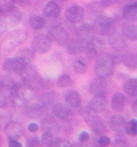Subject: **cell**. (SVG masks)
Masks as SVG:
<instances>
[{
    "label": "cell",
    "mask_w": 137,
    "mask_h": 147,
    "mask_svg": "<svg viewBox=\"0 0 137 147\" xmlns=\"http://www.w3.org/2000/svg\"><path fill=\"white\" fill-rule=\"evenodd\" d=\"M94 70L97 77L106 79L110 77L114 72V61L112 56L106 53H101L95 58Z\"/></svg>",
    "instance_id": "obj_1"
},
{
    "label": "cell",
    "mask_w": 137,
    "mask_h": 147,
    "mask_svg": "<svg viewBox=\"0 0 137 147\" xmlns=\"http://www.w3.org/2000/svg\"><path fill=\"white\" fill-rule=\"evenodd\" d=\"M12 101L16 105H23L29 102L34 96V91L27 84H15L10 90Z\"/></svg>",
    "instance_id": "obj_2"
},
{
    "label": "cell",
    "mask_w": 137,
    "mask_h": 147,
    "mask_svg": "<svg viewBox=\"0 0 137 147\" xmlns=\"http://www.w3.org/2000/svg\"><path fill=\"white\" fill-rule=\"evenodd\" d=\"M28 34L26 31L23 29H16L7 36L4 42H3V48L6 52H11L18 46H20L26 41Z\"/></svg>",
    "instance_id": "obj_3"
},
{
    "label": "cell",
    "mask_w": 137,
    "mask_h": 147,
    "mask_svg": "<svg viewBox=\"0 0 137 147\" xmlns=\"http://www.w3.org/2000/svg\"><path fill=\"white\" fill-rule=\"evenodd\" d=\"M115 26L114 19L110 17L99 16L94 20L92 26L95 33L100 36H109L113 33V28Z\"/></svg>",
    "instance_id": "obj_4"
},
{
    "label": "cell",
    "mask_w": 137,
    "mask_h": 147,
    "mask_svg": "<svg viewBox=\"0 0 137 147\" xmlns=\"http://www.w3.org/2000/svg\"><path fill=\"white\" fill-rule=\"evenodd\" d=\"M51 42L52 40L49 38L48 35L39 34L35 36L33 40H32V49L35 52L43 55V53L49 52V49L51 48Z\"/></svg>",
    "instance_id": "obj_5"
},
{
    "label": "cell",
    "mask_w": 137,
    "mask_h": 147,
    "mask_svg": "<svg viewBox=\"0 0 137 147\" xmlns=\"http://www.w3.org/2000/svg\"><path fill=\"white\" fill-rule=\"evenodd\" d=\"M91 113H92L91 111L86 112V113L83 114L84 119L86 120V122H87L90 125H91V128L95 132L96 134L104 135L107 130L106 125V124H104V120L98 116L93 115V114H92Z\"/></svg>",
    "instance_id": "obj_6"
},
{
    "label": "cell",
    "mask_w": 137,
    "mask_h": 147,
    "mask_svg": "<svg viewBox=\"0 0 137 147\" xmlns=\"http://www.w3.org/2000/svg\"><path fill=\"white\" fill-rule=\"evenodd\" d=\"M48 36L52 41L56 42L60 46H63L67 44L69 40V35L67 31L59 26H53L49 29Z\"/></svg>",
    "instance_id": "obj_7"
},
{
    "label": "cell",
    "mask_w": 137,
    "mask_h": 147,
    "mask_svg": "<svg viewBox=\"0 0 137 147\" xmlns=\"http://www.w3.org/2000/svg\"><path fill=\"white\" fill-rule=\"evenodd\" d=\"M65 19L71 24H78L82 22L85 16V10L83 7L79 5H73L69 7L64 13Z\"/></svg>",
    "instance_id": "obj_8"
},
{
    "label": "cell",
    "mask_w": 137,
    "mask_h": 147,
    "mask_svg": "<svg viewBox=\"0 0 137 147\" xmlns=\"http://www.w3.org/2000/svg\"><path fill=\"white\" fill-rule=\"evenodd\" d=\"M107 89V82L104 78L96 77L90 84V91L94 96H106Z\"/></svg>",
    "instance_id": "obj_9"
},
{
    "label": "cell",
    "mask_w": 137,
    "mask_h": 147,
    "mask_svg": "<svg viewBox=\"0 0 137 147\" xmlns=\"http://www.w3.org/2000/svg\"><path fill=\"white\" fill-rule=\"evenodd\" d=\"M26 64L17 56L14 58H8L3 64V69L9 74H20Z\"/></svg>",
    "instance_id": "obj_10"
},
{
    "label": "cell",
    "mask_w": 137,
    "mask_h": 147,
    "mask_svg": "<svg viewBox=\"0 0 137 147\" xmlns=\"http://www.w3.org/2000/svg\"><path fill=\"white\" fill-rule=\"evenodd\" d=\"M94 34H95V31L93 29V26L89 24H82L77 29L78 38L84 45L89 43V42H91L92 39L95 38Z\"/></svg>",
    "instance_id": "obj_11"
},
{
    "label": "cell",
    "mask_w": 137,
    "mask_h": 147,
    "mask_svg": "<svg viewBox=\"0 0 137 147\" xmlns=\"http://www.w3.org/2000/svg\"><path fill=\"white\" fill-rule=\"evenodd\" d=\"M4 132L9 140H18L23 134V127L19 122L10 121L5 125Z\"/></svg>",
    "instance_id": "obj_12"
},
{
    "label": "cell",
    "mask_w": 137,
    "mask_h": 147,
    "mask_svg": "<svg viewBox=\"0 0 137 147\" xmlns=\"http://www.w3.org/2000/svg\"><path fill=\"white\" fill-rule=\"evenodd\" d=\"M19 75L21 76V81L24 84H27V82H33L37 80L38 77V72L37 67L34 65H32V64L28 63L24 66Z\"/></svg>",
    "instance_id": "obj_13"
},
{
    "label": "cell",
    "mask_w": 137,
    "mask_h": 147,
    "mask_svg": "<svg viewBox=\"0 0 137 147\" xmlns=\"http://www.w3.org/2000/svg\"><path fill=\"white\" fill-rule=\"evenodd\" d=\"M46 107L42 103H33L25 108V114L30 119H39L45 113Z\"/></svg>",
    "instance_id": "obj_14"
},
{
    "label": "cell",
    "mask_w": 137,
    "mask_h": 147,
    "mask_svg": "<svg viewBox=\"0 0 137 147\" xmlns=\"http://www.w3.org/2000/svg\"><path fill=\"white\" fill-rule=\"evenodd\" d=\"M4 15H5V20L7 24H12V26H16V24H19L21 20V10L14 5H11L5 10Z\"/></svg>",
    "instance_id": "obj_15"
},
{
    "label": "cell",
    "mask_w": 137,
    "mask_h": 147,
    "mask_svg": "<svg viewBox=\"0 0 137 147\" xmlns=\"http://www.w3.org/2000/svg\"><path fill=\"white\" fill-rule=\"evenodd\" d=\"M53 113L58 119L66 121V120H69V118L71 117L72 111L67 104L56 103L55 105L53 106Z\"/></svg>",
    "instance_id": "obj_16"
},
{
    "label": "cell",
    "mask_w": 137,
    "mask_h": 147,
    "mask_svg": "<svg viewBox=\"0 0 137 147\" xmlns=\"http://www.w3.org/2000/svg\"><path fill=\"white\" fill-rule=\"evenodd\" d=\"M108 42H109L111 48L117 52H121L126 47V41L124 37L121 34L117 33V32H113L112 34L109 35Z\"/></svg>",
    "instance_id": "obj_17"
},
{
    "label": "cell",
    "mask_w": 137,
    "mask_h": 147,
    "mask_svg": "<svg viewBox=\"0 0 137 147\" xmlns=\"http://www.w3.org/2000/svg\"><path fill=\"white\" fill-rule=\"evenodd\" d=\"M106 96H94L90 102V111L93 113H103L106 109Z\"/></svg>",
    "instance_id": "obj_18"
},
{
    "label": "cell",
    "mask_w": 137,
    "mask_h": 147,
    "mask_svg": "<svg viewBox=\"0 0 137 147\" xmlns=\"http://www.w3.org/2000/svg\"><path fill=\"white\" fill-rule=\"evenodd\" d=\"M122 18L128 22H136L137 21V1H134L130 5H126L122 9Z\"/></svg>",
    "instance_id": "obj_19"
},
{
    "label": "cell",
    "mask_w": 137,
    "mask_h": 147,
    "mask_svg": "<svg viewBox=\"0 0 137 147\" xmlns=\"http://www.w3.org/2000/svg\"><path fill=\"white\" fill-rule=\"evenodd\" d=\"M127 122L124 119L123 116L120 114H114L109 119V127L111 129L116 132H122L125 130V127Z\"/></svg>",
    "instance_id": "obj_20"
},
{
    "label": "cell",
    "mask_w": 137,
    "mask_h": 147,
    "mask_svg": "<svg viewBox=\"0 0 137 147\" xmlns=\"http://www.w3.org/2000/svg\"><path fill=\"white\" fill-rule=\"evenodd\" d=\"M64 100L70 108H78L81 104V96L79 93L75 90H69L64 96Z\"/></svg>",
    "instance_id": "obj_21"
},
{
    "label": "cell",
    "mask_w": 137,
    "mask_h": 147,
    "mask_svg": "<svg viewBox=\"0 0 137 147\" xmlns=\"http://www.w3.org/2000/svg\"><path fill=\"white\" fill-rule=\"evenodd\" d=\"M67 52L71 55H78L84 51V44L78 38H71L67 42Z\"/></svg>",
    "instance_id": "obj_22"
},
{
    "label": "cell",
    "mask_w": 137,
    "mask_h": 147,
    "mask_svg": "<svg viewBox=\"0 0 137 147\" xmlns=\"http://www.w3.org/2000/svg\"><path fill=\"white\" fill-rule=\"evenodd\" d=\"M122 35L132 41L137 40V26L135 24L127 22L123 24L121 28Z\"/></svg>",
    "instance_id": "obj_23"
},
{
    "label": "cell",
    "mask_w": 137,
    "mask_h": 147,
    "mask_svg": "<svg viewBox=\"0 0 137 147\" xmlns=\"http://www.w3.org/2000/svg\"><path fill=\"white\" fill-rule=\"evenodd\" d=\"M126 102V98L124 94L120 92H117L112 96L111 98V107L115 112H121L124 109Z\"/></svg>",
    "instance_id": "obj_24"
},
{
    "label": "cell",
    "mask_w": 137,
    "mask_h": 147,
    "mask_svg": "<svg viewBox=\"0 0 137 147\" xmlns=\"http://www.w3.org/2000/svg\"><path fill=\"white\" fill-rule=\"evenodd\" d=\"M44 14L49 18H57L61 14L60 6L54 1L48 2L44 7Z\"/></svg>",
    "instance_id": "obj_25"
},
{
    "label": "cell",
    "mask_w": 137,
    "mask_h": 147,
    "mask_svg": "<svg viewBox=\"0 0 137 147\" xmlns=\"http://www.w3.org/2000/svg\"><path fill=\"white\" fill-rule=\"evenodd\" d=\"M41 128L43 132H49V133L53 134L58 129V125L56 122L54 121L51 117H45L41 122Z\"/></svg>",
    "instance_id": "obj_26"
},
{
    "label": "cell",
    "mask_w": 137,
    "mask_h": 147,
    "mask_svg": "<svg viewBox=\"0 0 137 147\" xmlns=\"http://www.w3.org/2000/svg\"><path fill=\"white\" fill-rule=\"evenodd\" d=\"M122 63L130 69H137V53L129 52L123 55V61Z\"/></svg>",
    "instance_id": "obj_27"
},
{
    "label": "cell",
    "mask_w": 137,
    "mask_h": 147,
    "mask_svg": "<svg viewBox=\"0 0 137 147\" xmlns=\"http://www.w3.org/2000/svg\"><path fill=\"white\" fill-rule=\"evenodd\" d=\"M73 69L78 74H84L88 69V63L84 57H77L73 62Z\"/></svg>",
    "instance_id": "obj_28"
},
{
    "label": "cell",
    "mask_w": 137,
    "mask_h": 147,
    "mask_svg": "<svg viewBox=\"0 0 137 147\" xmlns=\"http://www.w3.org/2000/svg\"><path fill=\"white\" fill-rule=\"evenodd\" d=\"M123 89L128 96H137V78H132L126 81Z\"/></svg>",
    "instance_id": "obj_29"
},
{
    "label": "cell",
    "mask_w": 137,
    "mask_h": 147,
    "mask_svg": "<svg viewBox=\"0 0 137 147\" xmlns=\"http://www.w3.org/2000/svg\"><path fill=\"white\" fill-rule=\"evenodd\" d=\"M29 26L34 30H40L46 26L45 19L40 15H32L29 18Z\"/></svg>",
    "instance_id": "obj_30"
},
{
    "label": "cell",
    "mask_w": 137,
    "mask_h": 147,
    "mask_svg": "<svg viewBox=\"0 0 137 147\" xmlns=\"http://www.w3.org/2000/svg\"><path fill=\"white\" fill-rule=\"evenodd\" d=\"M17 57H19L23 61H24L25 63H30L32 60L34 59L35 57V51L33 49H29V48H24L21 49L18 52Z\"/></svg>",
    "instance_id": "obj_31"
},
{
    "label": "cell",
    "mask_w": 137,
    "mask_h": 147,
    "mask_svg": "<svg viewBox=\"0 0 137 147\" xmlns=\"http://www.w3.org/2000/svg\"><path fill=\"white\" fill-rule=\"evenodd\" d=\"M15 85L13 79L9 74L1 75L0 76V88L3 90H11L12 87Z\"/></svg>",
    "instance_id": "obj_32"
},
{
    "label": "cell",
    "mask_w": 137,
    "mask_h": 147,
    "mask_svg": "<svg viewBox=\"0 0 137 147\" xmlns=\"http://www.w3.org/2000/svg\"><path fill=\"white\" fill-rule=\"evenodd\" d=\"M41 103L46 106H49V105H53L54 102L57 100V98L55 96V93L53 92H47L45 94H43L41 96Z\"/></svg>",
    "instance_id": "obj_33"
},
{
    "label": "cell",
    "mask_w": 137,
    "mask_h": 147,
    "mask_svg": "<svg viewBox=\"0 0 137 147\" xmlns=\"http://www.w3.org/2000/svg\"><path fill=\"white\" fill-rule=\"evenodd\" d=\"M126 134H128L131 137H135L137 136V120L136 119H132L129 122H127L125 127Z\"/></svg>",
    "instance_id": "obj_34"
},
{
    "label": "cell",
    "mask_w": 137,
    "mask_h": 147,
    "mask_svg": "<svg viewBox=\"0 0 137 147\" xmlns=\"http://www.w3.org/2000/svg\"><path fill=\"white\" fill-rule=\"evenodd\" d=\"M87 9L91 14H92V15H97V17H99L100 14L103 12L104 7L99 2H92L87 6Z\"/></svg>",
    "instance_id": "obj_35"
},
{
    "label": "cell",
    "mask_w": 137,
    "mask_h": 147,
    "mask_svg": "<svg viewBox=\"0 0 137 147\" xmlns=\"http://www.w3.org/2000/svg\"><path fill=\"white\" fill-rule=\"evenodd\" d=\"M56 84L60 88H66L71 86L73 84V82H72V79L70 76H68V75H62V76L58 78Z\"/></svg>",
    "instance_id": "obj_36"
},
{
    "label": "cell",
    "mask_w": 137,
    "mask_h": 147,
    "mask_svg": "<svg viewBox=\"0 0 137 147\" xmlns=\"http://www.w3.org/2000/svg\"><path fill=\"white\" fill-rule=\"evenodd\" d=\"M49 147H73L67 140L63 138H55Z\"/></svg>",
    "instance_id": "obj_37"
},
{
    "label": "cell",
    "mask_w": 137,
    "mask_h": 147,
    "mask_svg": "<svg viewBox=\"0 0 137 147\" xmlns=\"http://www.w3.org/2000/svg\"><path fill=\"white\" fill-rule=\"evenodd\" d=\"M53 140H54L53 135L51 133H49V132H44V133H43V135H42V137H41V142H42V143H43V144L47 145L48 147L52 143Z\"/></svg>",
    "instance_id": "obj_38"
},
{
    "label": "cell",
    "mask_w": 137,
    "mask_h": 147,
    "mask_svg": "<svg viewBox=\"0 0 137 147\" xmlns=\"http://www.w3.org/2000/svg\"><path fill=\"white\" fill-rule=\"evenodd\" d=\"M97 142H98V144L100 146H102V147H107V146H109L111 144V140H110L109 137H107V136L102 135L98 139Z\"/></svg>",
    "instance_id": "obj_39"
},
{
    "label": "cell",
    "mask_w": 137,
    "mask_h": 147,
    "mask_svg": "<svg viewBox=\"0 0 137 147\" xmlns=\"http://www.w3.org/2000/svg\"><path fill=\"white\" fill-rule=\"evenodd\" d=\"M9 101V98L7 96L6 93L3 91V89L0 88V108H4L7 106Z\"/></svg>",
    "instance_id": "obj_40"
},
{
    "label": "cell",
    "mask_w": 137,
    "mask_h": 147,
    "mask_svg": "<svg viewBox=\"0 0 137 147\" xmlns=\"http://www.w3.org/2000/svg\"><path fill=\"white\" fill-rule=\"evenodd\" d=\"M27 147H40V142L37 138H30L27 141Z\"/></svg>",
    "instance_id": "obj_41"
},
{
    "label": "cell",
    "mask_w": 137,
    "mask_h": 147,
    "mask_svg": "<svg viewBox=\"0 0 137 147\" xmlns=\"http://www.w3.org/2000/svg\"><path fill=\"white\" fill-rule=\"evenodd\" d=\"M112 147H129L128 143L123 139H116L113 142Z\"/></svg>",
    "instance_id": "obj_42"
},
{
    "label": "cell",
    "mask_w": 137,
    "mask_h": 147,
    "mask_svg": "<svg viewBox=\"0 0 137 147\" xmlns=\"http://www.w3.org/2000/svg\"><path fill=\"white\" fill-rule=\"evenodd\" d=\"M78 140L79 142H80L81 143H85L90 141V134L88 133V132L86 131H82L80 134H79V137H78Z\"/></svg>",
    "instance_id": "obj_43"
},
{
    "label": "cell",
    "mask_w": 137,
    "mask_h": 147,
    "mask_svg": "<svg viewBox=\"0 0 137 147\" xmlns=\"http://www.w3.org/2000/svg\"><path fill=\"white\" fill-rule=\"evenodd\" d=\"M7 27H8V24H7L5 19H0V37L6 32Z\"/></svg>",
    "instance_id": "obj_44"
},
{
    "label": "cell",
    "mask_w": 137,
    "mask_h": 147,
    "mask_svg": "<svg viewBox=\"0 0 137 147\" xmlns=\"http://www.w3.org/2000/svg\"><path fill=\"white\" fill-rule=\"evenodd\" d=\"M112 56V59L114 61V64H120L123 61V55H120V53H115Z\"/></svg>",
    "instance_id": "obj_45"
},
{
    "label": "cell",
    "mask_w": 137,
    "mask_h": 147,
    "mask_svg": "<svg viewBox=\"0 0 137 147\" xmlns=\"http://www.w3.org/2000/svg\"><path fill=\"white\" fill-rule=\"evenodd\" d=\"M27 128L31 133H37V132L39 130V125L35 123H31V124L28 125Z\"/></svg>",
    "instance_id": "obj_46"
},
{
    "label": "cell",
    "mask_w": 137,
    "mask_h": 147,
    "mask_svg": "<svg viewBox=\"0 0 137 147\" xmlns=\"http://www.w3.org/2000/svg\"><path fill=\"white\" fill-rule=\"evenodd\" d=\"M118 0H101L100 3L102 4L104 8H109L110 6H112L114 3H116Z\"/></svg>",
    "instance_id": "obj_47"
},
{
    "label": "cell",
    "mask_w": 137,
    "mask_h": 147,
    "mask_svg": "<svg viewBox=\"0 0 137 147\" xmlns=\"http://www.w3.org/2000/svg\"><path fill=\"white\" fill-rule=\"evenodd\" d=\"M13 2L17 3L21 6H23V7H27V6H30L31 3H32V0H13Z\"/></svg>",
    "instance_id": "obj_48"
},
{
    "label": "cell",
    "mask_w": 137,
    "mask_h": 147,
    "mask_svg": "<svg viewBox=\"0 0 137 147\" xmlns=\"http://www.w3.org/2000/svg\"><path fill=\"white\" fill-rule=\"evenodd\" d=\"M9 147H23V144L18 140H9Z\"/></svg>",
    "instance_id": "obj_49"
},
{
    "label": "cell",
    "mask_w": 137,
    "mask_h": 147,
    "mask_svg": "<svg viewBox=\"0 0 137 147\" xmlns=\"http://www.w3.org/2000/svg\"><path fill=\"white\" fill-rule=\"evenodd\" d=\"M132 111L133 113H137V98L134 100V101L132 102Z\"/></svg>",
    "instance_id": "obj_50"
},
{
    "label": "cell",
    "mask_w": 137,
    "mask_h": 147,
    "mask_svg": "<svg viewBox=\"0 0 137 147\" xmlns=\"http://www.w3.org/2000/svg\"><path fill=\"white\" fill-rule=\"evenodd\" d=\"M3 146V138H2V135L0 134V147Z\"/></svg>",
    "instance_id": "obj_51"
},
{
    "label": "cell",
    "mask_w": 137,
    "mask_h": 147,
    "mask_svg": "<svg viewBox=\"0 0 137 147\" xmlns=\"http://www.w3.org/2000/svg\"><path fill=\"white\" fill-rule=\"evenodd\" d=\"M3 15H4V12H3V10L0 9V19H1V18L3 17Z\"/></svg>",
    "instance_id": "obj_52"
},
{
    "label": "cell",
    "mask_w": 137,
    "mask_h": 147,
    "mask_svg": "<svg viewBox=\"0 0 137 147\" xmlns=\"http://www.w3.org/2000/svg\"><path fill=\"white\" fill-rule=\"evenodd\" d=\"M93 147H102V146H100V145L98 144V142H97V145H94Z\"/></svg>",
    "instance_id": "obj_53"
},
{
    "label": "cell",
    "mask_w": 137,
    "mask_h": 147,
    "mask_svg": "<svg viewBox=\"0 0 137 147\" xmlns=\"http://www.w3.org/2000/svg\"><path fill=\"white\" fill-rule=\"evenodd\" d=\"M59 1H63V2H64V1H66V0H59Z\"/></svg>",
    "instance_id": "obj_54"
},
{
    "label": "cell",
    "mask_w": 137,
    "mask_h": 147,
    "mask_svg": "<svg viewBox=\"0 0 137 147\" xmlns=\"http://www.w3.org/2000/svg\"><path fill=\"white\" fill-rule=\"evenodd\" d=\"M74 147V146H73ZM76 147H81V146H78V145H77V146H76Z\"/></svg>",
    "instance_id": "obj_55"
},
{
    "label": "cell",
    "mask_w": 137,
    "mask_h": 147,
    "mask_svg": "<svg viewBox=\"0 0 137 147\" xmlns=\"http://www.w3.org/2000/svg\"><path fill=\"white\" fill-rule=\"evenodd\" d=\"M128 1H133V0H128Z\"/></svg>",
    "instance_id": "obj_56"
}]
</instances>
